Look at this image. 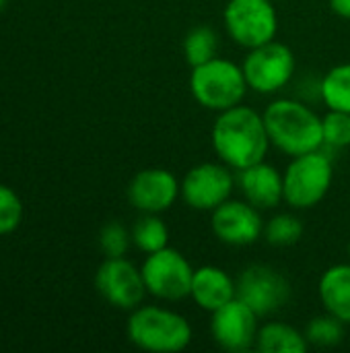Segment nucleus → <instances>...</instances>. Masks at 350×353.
<instances>
[{"label":"nucleus","mask_w":350,"mask_h":353,"mask_svg":"<svg viewBox=\"0 0 350 353\" xmlns=\"http://www.w3.org/2000/svg\"><path fill=\"white\" fill-rule=\"evenodd\" d=\"M210 143L217 157L235 172L264 161L272 145L264 116L241 103L219 112L212 124Z\"/></svg>","instance_id":"obj_1"},{"label":"nucleus","mask_w":350,"mask_h":353,"mask_svg":"<svg viewBox=\"0 0 350 353\" xmlns=\"http://www.w3.org/2000/svg\"><path fill=\"white\" fill-rule=\"evenodd\" d=\"M270 143L289 157L324 147L322 116L307 103L291 97L274 99L262 112Z\"/></svg>","instance_id":"obj_2"},{"label":"nucleus","mask_w":350,"mask_h":353,"mask_svg":"<svg viewBox=\"0 0 350 353\" xmlns=\"http://www.w3.org/2000/svg\"><path fill=\"white\" fill-rule=\"evenodd\" d=\"M128 341L149 353L184 352L194 337L190 321L165 306H138L130 310L126 323Z\"/></svg>","instance_id":"obj_3"},{"label":"nucleus","mask_w":350,"mask_h":353,"mask_svg":"<svg viewBox=\"0 0 350 353\" xmlns=\"http://www.w3.org/2000/svg\"><path fill=\"white\" fill-rule=\"evenodd\" d=\"M248 81L241 64L227 58H212L204 64L192 66L190 93L192 97L210 112H225L243 101L248 93Z\"/></svg>","instance_id":"obj_4"},{"label":"nucleus","mask_w":350,"mask_h":353,"mask_svg":"<svg viewBox=\"0 0 350 353\" xmlns=\"http://www.w3.org/2000/svg\"><path fill=\"white\" fill-rule=\"evenodd\" d=\"M332 180V159L322 149L291 157V163L283 172L285 203L295 211L314 209L330 192Z\"/></svg>","instance_id":"obj_5"},{"label":"nucleus","mask_w":350,"mask_h":353,"mask_svg":"<svg viewBox=\"0 0 350 353\" xmlns=\"http://www.w3.org/2000/svg\"><path fill=\"white\" fill-rule=\"evenodd\" d=\"M241 68L252 91L272 95L291 83L297 70V58L287 43L272 39L248 50Z\"/></svg>","instance_id":"obj_6"},{"label":"nucleus","mask_w":350,"mask_h":353,"mask_svg":"<svg viewBox=\"0 0 350 353\" xmlns=\"http://www.w3.org/2000/svg\"><path fill=\"white\" fill-rule=\"evenodd\" d=\"M223 25L237 46L252 50L276 39L278 14L272 0H229L223 10Z\"/></svg>","instance_id":"obj_7"},{"label":"nucleus","mask_w":350,"mask_h":353,"mask_svg":"<svg viewBox=\"0 0 350 353\" xmlns=\"http://www.w3.org/2000/svg\"><path fill=\"white\" fill-rule=\"evenodd\" d=\"M140 271L146 292L153 298L163 302H182L190 298L194 267L179 250L165 246L146 254Z\"/></svg>","instance_id":"obj_8"},{"label":"nucleus","mask_w":350,"mask_h":353,"mask_svg":"<svg viewBox=\"0 0 350 353\" xmlns=\"http://www.w3.org/2000/svg\"><path fill=\"white\" fill-rule=\"evenodd\" d=\"M235 170L227 163L204 161L190 168L182 180V199L194 211H215L231 199L235 188Z\"/></svg>","instance_id":"obj_9"},{"label":"nucleus","mask_w":350,"mask_h":353,"mask_svg":"<svg viewBox=\"0 0 350 353\" xmlns=\"http://www.w3.org/2000/svg\"><path fill=\"white\" fill-rule=\"evenodd\" d=\"M235 281L237 298L245 302L260 319L278 312L291 298V283L270 265H250L239 273Z\"/></svg>","instance_id":"obj_10"},{"label":"nucleus","mask_w":350,"mask_h":353,"mask_svg":"<svg viewBox=\"0 0 350 353\" xmlns=\"http://www.w3.org/2000/svg\"><path fill=\"white\" fill-rule=\"evenodd\" d=\"M95 288L109 306L120 310L138 308L149 294L142 271L126 256L105 259L95 273Z\"/></svg>","instance_id":"obj_11"},{"label":"nucleus","mask_w":350,"mask_h":353,"mask_svg":"<svg viewBox=\"0 0 350 353\" xmlns=\"http://www.w3.org/2000/svg\"><path fill=\"white\" fill-rule=\"evenodd\" d=\"M264 219L262 211L250 205L245 199H229L210 211V230L219 242L227 246H252L264 238Z\"/></svg>","instance_id":"obj_12"},{"label":"nucleus","mask_w":350,"mask_h":353,"mask_svg":"<svg viewBox=\"0 0 350 353\" xmlns=\"http://www.w3.org/2000/svg\"><path fill=\"white\" fill-rule=\"evenodd\" d=\"M258 314L239 298L210 312V335L215 343L231 353L254 350L258 337Z\"/></svg>","instance_id":"obj_13"},{"label":"nucleus","mask_w":350,"mask_h":353,"mask_svg":"<svg viewBox=\"0 0 350 353\" xmlns=\"http://www.w3.org/2000/svg\"><path fill=\"white\" fill-rule=\"evenodd\" d=\"M126 196L136 211L161 215L182 196V182L165 168H146L134 174Z\"/></svg>","instance_id":"obj_14"},{"label":"nucleus","mask_w":350,"mask_h":353,"mask_svg":"<svg viewBox=\"0 0 350 353\" xmlns=\"http://www.w3.org/2000/svg\"><path fill=\"white\" fill-rule=\"evenodd\" d=\"M235 182L243 199L260 211L276 209L285 201L283 174L266 159L235 172Z\"/></svg>","instance_id":"obj_15"},{"label":"nucleus","mask_w":350,"mask_h":353,"mask_svg":"<svg viewBox=\"0 0 350 353\" xmlns=\"http://www.w3.org/2000/svg\"><path fill=\"white\" fill-rule=\"evenodd\" d=\"M190 298L198 308L215 312L237 298V281L221 267L204 265L194 269Z\"/></svg>","instance_id":"obj_16"},{"label":"nucleus","mask_w":350,"mask_h":353,"mask_svg":"<svg viewBox=\"0 0 350 353\" xmlns=\"http://www.w3.org/2000/svg\"><path fill=\"white\" fill-rule=\"evenodd\" d=\"M318 296L326 312L350 325V265L338 263L328 267L318 285Z\"/></svg>","instance_id":"obj_17"},{"label":"nucleus","mask_w":350,"mask_h":353,"mask_svg":"<svg viewBox=\"0 0 350 353\" xmlns=\"http://www.w3.org/2000/svg\"><path fill=\"white\" fill-rule=\"evenodd\" d=\"M254 350L260 353H305L309 350L305 333L293 325L270 321L258 329Z\"/></svg>","instance_id":"obj_18"},{"label":"nucleus","mask_w":350,"mask_h":353,"mask_svg":"<svg viewBox=\"0 0 350 353\" xmlns=\"http://www.w3.org/2000/svg\"><path fill=\"white\" fill-rule=\"evenodd\" d=\"M320 97L328 110L350 114V62L332 66L320 81Z\"/></svg>","instance_id":"obj_19"},{"label":"nucleus","mask_w":350,"mask_h":353,"mask_svg":"<svg viewBox=\"0 0 350 353\" xmlns=\"http://www.w3.org/2000/svg\"><path fill=\"white\" fill-rule=\"evenodd\" d=\"M219 33L210 25H196L186 33L182 52L190 66H198L219 56Z\"/></svg>","instance_id":"obj_20"},{"label":"nucleus","mask_w":350,"mask_h":353,"mask_svg":"<svg viewBox=\"0 0 350 353\" xmlns=\"http://www.w3.org/2000/svg\"><path fill=\"white\" fill-rule=\"evenodd\" d=\"M130 232H132V244L144 254L169 246V228L157 213H142V217L134 223Z\"/></svg>","instance_id":"obj_21"},{"label":"nucleus","mask_w":350,"mask_h":353,"mask_svg":"<svg viewBox=\"0 0 350 353\" xmlns=\"http://www.w3.org/2000/svg\"><path fill=\"white\" fill-rule=\"evenodd\" d=\"M264 238L274 248H289L303 238V221L293 213H276L264 225Z\"/></svg>","instance_id":"obj_22"},{"label":"nucleus","mask_w":350,"mask_h":353,"mask_svg":"<svg viewBox=\"0 0 350 353\" xmlns=\"http://www.w3.org/2000/svg\"><path fill=\"white\" fill-rule=\"evenodd\" d=\"M344 323L336 316H332L330 312H324L316 319H311L305 327V337L309 347H336L338 343H342L344 339Z\"/></svg>","instance_id":"obj_23"},{"label":"nucleus","mask_w":350,"mask_h":353,"mask_svg":"<svg viewBox=\"0 0 350 353\" xmlns=\"http://www.w3.org/2000/svg\"><path fill=\"white\" fill-rule=\"evenodd\" d=\"M322 134H324V147H330V149L350 147L349 112L328 110V114L322 118Z\"/></svg>","instance_id":"obj_24"},{"label":"nucleus","mask_w":350,"mask_h":353,"mask_svg":"<svg viewBox=\"0 0 350 353\" xmlns=\"http://www.w3.org/2000/svg\"><path fill=\"white\" fill-rule=\"evenodd\" d=\"M132 244V232L126 230L120 221H109L99 232V248L105 254V259L126 256L128 248Z\"/></svg>","instance_id":"obj_25"},{"label":"nucleus","mask_w":350,"mask_h":353,"mask_svg":"<svg viewBox=\"0 0 350 353\" xmlns=\"http://www.w3.org/2000/svg\"><path fill=\"white\" fill-rule=\"evenodd\" d=\"M21 219H23V203L19 194L12 188L0 184V236L14 232Z\"/></svg>","instance_id":"obj_26"},{"label":"nucleus","mask_w":350,"mask_h":353,"mask_svg":"<svg viewBox=\"0 0 350 353\" xmlns=\"http://www.w3.org/2000/svg\"><path fill=\"white\" fill-rule=\"evenodd\" d=\"M330 8L342 17V19H349L350 21V0H330Z\"/></svg>","instance_id":"obj_27"},{"label":"nucleus","mask_w":350,"mask_h":353,"mask_svg":"<svg viewBox=\"0 0 350 353\" xmlns=\"http://www.w3.org/2000/svg\"><path fill=\"white\" fill-rule=\"evenodd\" d=\"M6 4V0H0V10H2V6Z\"/></svg>","instance_id":"obj_28"},{"label":"nucleus","mask_w":350,"mask_h":353,"mask_svg":"<svg viewBox=\"0 0 350 353\" xmlns=\"http://www.w3.org/2000/svg\"><path fill=\"white\" fill-rule=\"evenodd\" d=\"M349 252H350V244H349Z\"/></svg>","instance_id":"obj_29"}]
</instances>
